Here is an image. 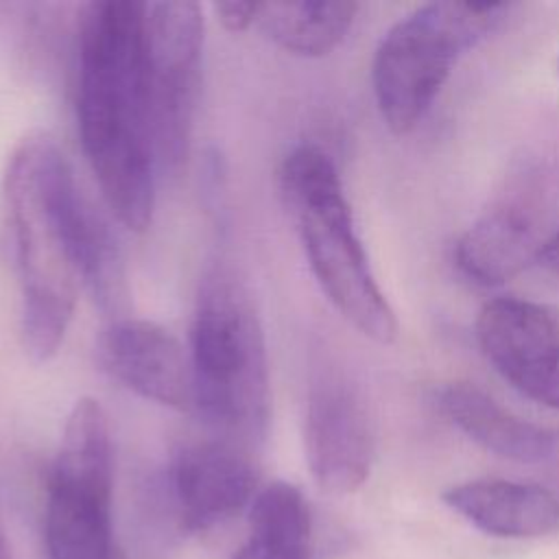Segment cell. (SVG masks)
Here are the masks:
<instances>
[{
  "label": "cell",
  "instance_id": "ba28073f",
  "mask_svg": "<svg viewBox=\"0 0 559 559\" xmlns=\"http://www.w3.org/2000/svg\"><path fill=\"white\" fill-rule=\"evenodd\" d=\"M304 452L314 483L334 496L354 493L369 478L376 428L362 393L343 376L312 382L304 415Z\"/></svg>",
  "mask_w": 559,
  "mask_h": 559
},
{
  "label": "cell",
  "instance_id": "8fae6325",
  "mask_svg": "<svg viewBox=\"0 0 559 559\" xmlns=\"http://www.w3.org/2000/svg\"><path fill=\"white\" fill-rule=\"evenodd\" d=\"M476 341L487 362L522 393L559 354V314L544 304L498 297L480 308Z\"/></svg>",
  "mask_w": 559,
  "mask_h": 559
},
{
  "label": "cell",
  "instance_id": "44dd1931",
  "mask_svg": "<svg viewBox=\"0 0 559 559\" xmlns=\"http://www.w3.org/2000/svg\"><path fill=\"white\" fill-rule=\"evenodd\" d=\"M557 74H559V59H557Z\"/></svg>",
  "mask_w": 559,
  "mask_h": 559
},
{
  "label": "cell",
  "instance_id": "e0dca14e",
  "mask_svg": "<svg viewBox=\"0 0 559 559\" xmlns=\"http://www.w3.org/2000/svg\"><path fill=\"white\" fill-rule=\"evenodd\" d=\"M216 20L223 24L229 33H245L249 26L258 22L260 2H240V0H227V2H214L212 4Z\"/></svg>",
  "mask_w": 559,
  "mask_h": 559
},
{
  "label": "cell",
  "instance_id": "8992f818",
  "mask_svg": "<svg viewBox=\"0 0 559 559\" xmlns=\"http://www.w3.org/2000/svg\"><path fill=\"white\" fill-rule=\"evenodd\" d=\"M114 454L107 413L79 397L63 424L50 469L44 542L46 559H114Z\"/></svg>",
  "mask_w": 559,
  "mask_h": 559
},
{
  "label": "cell",
  "instance_id": "5bb4252c",
  "mask_svg": "<svg viewBox=\"0 0 559 559\" xmlns=\"http://www.w3.org/2000/svg\"><path fill=\"white\" fill-rule=\"evenodd\" d=\"M443 415L483 450L515 463H542L555 454V435L531 424L467 382L439 391Z\"/></svg>",
  "mask_w": 559,
  "mask_h": 559
},
{
  "label": "cell",
  "instance_id": "52a82bcc",
  "mask_svg": "<svg viewBox=\"0 0 559 559\" xmlns=\"http://www.w3.org/2000/svg\"><path fill=\"white\" fill-rule=\"evenodd\" d=\"M205 20L190 0L144 2L142 59L157 166L177 168L190 151L201 83Z\"/></svg>",
  "mask_w": 559,
  "mask_h": 559
},
{
  "label": "cell",
  "instance_id": "d6986e66",
  "mask_svg": "<svg viewBox=\"0 0 559 559\" xmlns=\"http://www.w3.org/2000/svg\"><path fill=\"white\" fill-rule=\"evenodd\" d=\"M537 264L559 280V229L544 240L537 255Z\"/></svg>",
  "mask_w": 559,
  "mask_h": 559
},
{
  "label": "cell",
  "instance_id": "7c38bea8",
  "mask_svg": "<svg viewBox=\"0 0 559 559\" xmlns=\"http://www.w3.org/2000/svg\"><path fill=\"white\" fill-rule=\"evenodd\" d=\"M441 500L493 537L533 539L559 531V498L542 485L478 478L452 485Z\"/></svg>",
  "mask_w": 559,
  "mask_h": 559
},
{
  "label": "cell",
  "instance_id": "6da1fadb",
  "mask_svg": "<svg viewBox=\"0 0 559 559\" xmlns=\"http://www.w3.org/2000/svg\"><path fill=\"white\" fill-rule=\"evenodd\" d=\"M4 201L22 343L33 362H48L66 338L81 288L105 314L124 310V258L107 218L83 194L68 157L46 133L26 135L13 148Z\"/></svg>",
  "mask_w": 559,
  "mask_h": 559
},
{
  "label": "cell",
  "instance_id": "30bf717a",
  "mask_svg": "<svg viewBox=\"0 0 559 559\" xmlns=\"http://www.w3.org/2000/svg\"><path fill=\"white\" fill-rule=\"evenodd\" d=\"M96 352L103 369L135 395L175 411L192 408L190 349L164 325L120 317L103 330Z\"/></svg>",
  "mask_w": 559,
  "mask_h": 559
},
{
  "label": "cell",
  "instance_id": "9a60e30c",
  "mask_svg": "<svg viewBox=\"0 0 559 559\" xmlns=\"http://www.w3.org/2000/svg\"><path fill=\"white\" fill-rule=\"evenodd\" d=\"M356 2H260L255 26L282 50L297 57H325L347 37Z\"/></svg>",
  "mask_w": 559,
  "mask_h": 559
},
{
  "label": "cell",
  "instance_id": "4fadbf2b",
  "mask_svg": "<svg viewBox=\"0 0 559 559\" xmlns=\"http://www.w3.org/2000/svg\"><path fill=\"white\" fill-rule=\"evenodd\" d=\"M544 240L526 210L500 205L463 231L454 247V260L459 271L472 282L502 286L531 264H537Z\"/></svg>",
  "mask_w": 559,
  "mask_h": 559
},
{
  "label": "cell",
  "instance_id": "ac0fdd59",
  "mask_svg": "<svg viewBox=\"0 0 559 559\" xmlns=\"http://www.w3.org/2000/svg\"><path fill=\"white\" fill-rule=\"evenodd\" d=\"M524 397L559 411V354L552 358V362L522 391Z\"/></svg>",
  "mask_w": 559,
  "mask_h": 559
},
{
  "label": "cell",
  "instance_id": "2e32d148",
  "mask_svg": "<svg viewBox=\"0 0 559 559\" xmlns=\"http://www.w3.org/2000/svg\"><path fill=\"white\" fill-rule=\"evenodd\" d=\"M312 518L290 498H264L249 511V535L231 559H310Z\"/></svg>",
  "mask_w": 559,
  "mask_h": 559
},
{
  "label": "cell",
  "instance_id": "7a4b0ae2",
  "mask_svg": "<svg viewBox=\"0 0 559 559\" xmlns=\"http://www.w3.org/2000/svg\"><path fill=\"white\" fill-rule=\"evenodd\" d=\"M142 13L144 2L98 0L83 9L79 24L83 153L107 207L133 231L151 225L157 168L144 94Z\"/></svg>",
  "mask_w": 559,
  "mask_h": 559
},
{
  "label": "cell",
  "instance_id": "5b68a950",
  "mask_svg": "<svg viewBox=\"0 0 559 559\" xmlns=\"http://www.w3.org/2000/svg\"><path fill=\"white\" fill-rule=\"evenodd\" d=\"M511 9L509 2H430L395 22L371 63L373 98L386 129L411 133L459 59L496 33Z\"/></svg>",
  "mask_w": 559,
  "mask_h": 559
},
{
  "label": "cell",
  "instance_id": "3957f363",
  "mask_svg": "<svg viewBox=\"0 0 559 559\" xmlns=\"http://www.w3.org/2000/svg\"><path fill=\"white\" fill-rule=\"evenodd\" d=\"M277 181L284 210L328 301L369 341L395 343L400 323L356 234L334 159L319 146L301 144L282 159Z\"/></svg>",
  "mask_w": 559,
  "mask_h": 559
},
{
  "label": "cell",
  "instance_id": "ffe728a7",
  "mask_svg": "<svg viewBox=\"0 0 559 559\" xmlns=\"http://www.w3.org/2000/svg\"><path fill=\"white\" fill-rule=\"evenodd\" d=\"M0 559H11V557H9V550H7V544H4V539H2V535H0Z\"/></svg>",
  "mask_w": 559,
  "mask_h": 559
},
{
  "label": "cell",
  "instance_id": "9c48e42d",
  "mask_svg": "<svg viewBox=\"0 0 559 559\" xmlns=\"http://www.w3.org/2000/svg\"><path fill=\"white\" fill-rule=\"evenodd\" d=\"M175 518L183 531L203 533L255 498V467L238 443L216 439L186 445L168 469Z\"/></svg>",
  "mask_w": 559,
  "mask_h": 559
},
{
  "label": "cell",
  "instance_id": "277c9868",
  "mask_svg": "<svg viewBox=\"0 0 559 559\" xmlns=\"http://www.w3.org/2000/svg\"><path fill=\"white\" fill-rule=\"evenodd\" d=\"M192 408L225 441L249 445L269 424V360L251 293L225 266L199 288L192 334Z\"/></svg>",
  "mask_w": 559,
  "mask_h": 559
}]
</instances>
